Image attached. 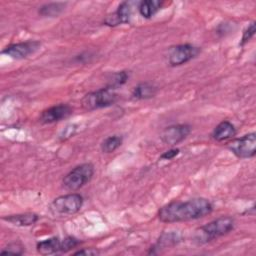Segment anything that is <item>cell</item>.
Wrapping results in <instances>:
<instances>
[{"label": "cell", "mask_w": 256, "mask_h": 256, "mask_svg": "<svg viewBox=\"0 0 256 256\" xmlns=\"http://www.w3.org/2000/svg\"><path fill=\"white\" fill-rule=\"evenodd\" d=\"M211 202L205 198H193L187 201H172L158 211V218L164 223L195 220L210 214Z\"/></svg>", "instance_id": "6da1fadb"}, {"label": "cell", "mask_w": 256, "mask_h": 256, "mask_svg": "<svg viewBox=\"0 0 256 256\" xmlns=\"http://www.w3.org/2000/svg\"><path fill=\"white\" fill-rule=\"evenodd\" d=\"M234 219L229 216L219 217L198 228L195 233V241L198 243H207L218 237H221L234 228Z\"/></svg>", "instance_id": "7a4b0ae2"}, {"label": "cell", "mask_w": 256, "mask_h": 256, "mask_svg": "<svg viewBox=\"0 0 256 256\" xmlns=\"http://www.w3.org/2000/svg\"><path fill=\"white\" fill-rule=\"evenodd\" d=\"M82 205L83 197L77 193H70L55 198L51 202L49 210L52 215L63 217L77 213Z\"/></svg>", "instance_id": "3957f363"}, {"label": "cell", "mask_w": 256, "mask_h": 256, "mask_svg": "<svg viewBox=\"0 0 256 256\" xmlns=\"http://www.w3.org/2000/svg\"><path fill=\"white\" fill-rule=\"evenodd\" d=\"M117 99L118 94L115 92V89L107 86L105 88H101L99 90L86 94L82 98L81 104L85 110L92 111L100 108L109 107L114 104Z\"/></svg>", "instance_id": "277c9868"}, {"label": "cell", "mask_w": 256, "mask_h": 256, "mask_svg": "<svg viewBox=\"0 0 256 256\" xmlns=\"http://www.w3.org/2000/svg\"><path fill=\"white\" fill-rule=\"evenodd\" d=\"M94 174V166L91 163H83L71 171L63 178V186L69 191H76L88 183Z\"/></svg>", "instance_id": "5b68a950"}, {"label": "cell", "mask_w": 256, "mask_h": 256, "mask_svg": "<svg viewBox=\"0 0 256 256\" xmlns=\"http://www.w3.org/2000/svg\"><path fill=\"white\" fill-rule=\"evenodd\" d=\"M228 148L238 158H251L256 153V134L252 132L234 139Z\"/></svg>", "instance_id": "8992f818"}, {"label": "cell", "mask_w": 256, "mask_h": 256, "mask_svg": "<svg viewBox=\"0 0 256 256\" xmlns=\"http://www.w3.org/2000/svg\"><path fill=\"white\" fill-rule=\"evenodd\" d=\"M200 53V49L191 44H180L172 47L169 51L168 61L171 66L183 65Z\"/></svg>", "instance_id": "52a82bcc"}, {"label": "cell", "mask_w": 256, "mask_h": 256, "mask_svg": "<svg viewBox=\"0 0 256 256\" xmlns=\"http://www.w3.org/2000/svg\"><path fill=\"white\" fill-rule=\"evenodd\" d=\"M41 46V43L39 41L35 40H29L25 42L15 43L7 46L2 53L13 58V59H24L28 57L31 54H34Z\"/></svg>", "instance_id": "ba28073f"}, {"label": "cell", "mask_w": 256, "mask_h": 256, "mask_svg": "<svg viewBox=\"0 0 256 256\" xmlns=\"http://www.w3.org/2000/svg\"><path fill=\"white\" fill-rule=\"evenodd\" d=\"M191 132V126L188 124H177L166 127L160 137L161 140L170 146H174L182 142Z\"/></svg>", "instance_id": "9c48e42d"}, {"label": "cell", "mask_w": 256, "mask_h": 256, "mask_svg": "<svg viewBox=\"0 0 256 256\" xmlns=\"http://www.w3.org/2000/svg\"><path fill=\"white\" fill-rule=\"evenodd\" d=\"M73 110L68 104H58L49 107L42 111L39 121L43 124H49L58 122L65 118H68L72 114Z\"/></svg>", "instance_id": "30bf717a"}, {"label": "cell", "mask_w": 256, "mask_h": 256, "mask_svg": "<svg viewBox=\"0 0 256 256\" xmlns=\"http://www.w3.org/2000/svg\"><path fill=\"white\" fill-rule=\"evenodd\" d=\"M132 4L133 2L131 1L122 2L115 12L105 18L104 24L114 27L123 23H128L132 15Z\"/></svg>", "instance_id": "8fae6325"}, {"label": "cell", "mask_w": 256, "mask_h": 256, "mask_svg": "<svg viewBox=\"0 0 256 256\" xmlns=\"http://www.w3.org/2000/svg\"><path fill=\"white\" fill-rule=\"evenodd\" d=\"M37 251L42 255H50L57 252H62V240L58 237H51L40 241L36 245Z\"/></svg>", "instance_id": "7c38bea8"}, {"label": "cell", "mask_w": 256, "mask_h": 256, "mask_svg": "<svg viewBox=\"0 0 256 256\" xmlns=\"http://www.w3.org/2000/svg\"><path fill=\"white\" fill-rule=\"evenodd\" d=\"M236 134V129L234 125L229 121L220 122L213 130L212 137L216 141H224L232 138Z\"/></svg>", "instance_id": "4fadbf2b"}, {"label": "cell", "mask_w": 256, "mask_h": 256, "mask_svg": "<svg viewBox=\"0 0 256 256\" xmlns=\"http://www.w3.org/2000/svg\"><path fill=\"white\" fill-rule=\"evenodd\" d=\"M2 219L4 221H7V222L15 225V226L26 227V226H31L34 223H36L37 220L39 219V217L35 213H24V214L4 216Z\"/></svg>", "instance_id": "5bb4252c"}, {"label": "cell", "mask_w": 256, "mask_h": 256, "mask_svg": "<svg viewBox=\"0 0 256 256\" xmlns=\"http://www.w3.org/2000/svg\"><path fill=\"white\" fill-rule=\"evenodd\" d=\"M157 93V88L151 83L143 82L138 84L132 91V97L137 100L150 99Z\"/></svg>", "instance_id": "9a60e30c"}, {"label": "cell", "mask_w": 256, "mask_h": 256, "mask_svg": "<svg viewBox=\"0 0 256 256\" xmlns=\"http://www.w3.org/2000/svg\"><path fill=\"white\" fill-rule=\"evenodd\" d=\"M162 2L159 0H144L138 5L139 13L144 18H151L161 8Z\"/></svg>", "instance_id": "2e32d148"}, {"label": "cell", "mask_w": 256, "mask_h": 256, "mask_svg": "<svg viewBox=\"0 0 256 256\" xmlns=\"http://www.w3.org/2000/svg\"><path fill=\"white\" fill-rule=\"evenodd\" d=\"M66 3L63 2H52L44 4L39 9V14L46 17H56L58 16L65 8Z\"/></svg>", "instance_id": "e0dca14e"}, {"label": "cell", "mask_w": 256, "mask_h": 256, "mask_svg": "<svg viewBox=\"0 0 256 256\" xmlns=\"http://www.w3.org/2000/svg\"><path fill=\"white\" fill-rule=\"evenodd\" d=\"M123 138L118 135H113L105 138L101 143V150L104 153H112L122 144Z\"/></svg>", "instance_id": "ac0fdd59"}, {"label": "cell", "mask_w": 256, "mask_h": 256, "mask_svg": "<svg viewBox=\"0 0 256 256\" xmlns=\"http://www.w3.org/2000/svg\"><path fill=\"white\" fill-rule=\"evenodd\" d=\"M128 74L125 71H120V72H116L112 75L111 77V81L108 84V87L116 89L117 87L123 85L124 83L127 82L128 80Z\"/></svg>", "instance_id": "d6986e66"}, {"label": "cell", "mask_w": 256, "mask_h": 256, "mask_svg": "<svg viewBox=\"0 0 256 256\" xmlns=\"http://www.w3.org/2000/svg\"><path fill=\"white\" fill-rule=\"evenodd\" d=\"M24 251V247L20 243H10L5 249L1 250V254H14V255H21Z\"/></svg>", "instance_id": "ffe728a7"}, {"label": "cell", "mask_w": 256, "mask_h": 256, "mask_svg": "<svg viewBox=\"0 0 256 256\" xmlns=\"http://www.w3.org/2000/svg\"><path fill=\"white\" fill-rule=\"evenodd\" d=\"M177 236L176 234L174 233H170L168 235H165L163 234L162 237L159 239L158 243H157V246L160 247V246H170V245H174L175 243H177Z\"/></svg>", "instance_id": "44dd1931"}, {"label": "cell", "mask_w": 256, "mask_h": 256, "mask_svg": "<svg viewBox=\"0 0 256 256\" xmlns=\"http://www.w3.org/2000/svg\"><path fill=\"white\" fill-rule=\"evenodd\" d=\"M80 242L71 236L65 237L64 239H62V252H67L68 250H71L72 248L76 247Z\"/></svg>", "instance_id": "7402d4cb"}, {"label": "cell", "mask_w": 256, "mask_h": 256, "mask_svg": "<svg viewBox=\"0 0 256 256\" xmlns=\"http://www.w3.org/2000/svg\"><path fill=\"white\" fill-rule=\"evenodd\" d=\"M254 34H255V22H252V23H250V24L247 26V28L244 30L240 44H241V45H244L246 42H248V41L253 37Z\"/></svg>", "instance_id": "603a6c76"}, {"label": "cell", "mask_w": 256, "mask_h": 256, "mask_svg": "<svg viewBox=\"0 0 256 256\" xmlns=\"http://www.w3.org/2000/svg\"><path fill=\"white\" fill-rule=\"evenodd\" d=\"M179 152H180V150L178 148H173V149H170V150L164 152L160 156V158L165 159V160H170V159H173L175 156H177L179 154Z\"/></svg>", "instance_id": "cb8c5ba5"}, {"label": "cell", "mask_w": 256, "mask_h": 256, "mask_svg": "<svg viewBox=\"0 0 256 256\" xmlns=\"http://www.w3.org/2000/svg\"><path fill=\"white\" fill-rule=\"evenodd\" d=\"M99 252L93 248H84L82 250H78L73 253V255H97Z\"/></svg>", "instance_id": "d4e9b609"}]
</instances>
